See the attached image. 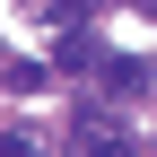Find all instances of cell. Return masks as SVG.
Segmentation results:
<instances>
[{
    "mask_svg": "<svg viewBox=\"0 0 157 157\" xmlns=\"http://www.w3.org/2000/svg\"><path fill=\"white\" fill-rule=\"evenodd\" d=\"M105 87H113V96H140V87H148V61L113 52V61H105Z\"/></svg>",
    "mask_w": 157,
    "mask_h": 157,
    "instance_id": "obj_1",
    "label": "cell"
},
{
    "mask_svg": "<svg viewBox=\"0 0 157 157\" xmlns=\"http://www.w3.org/2000/svg\"><path fill=\"white\" fill-rule=\"evenodd\" d=\"M0 78H9L17 96H44V61H9V70H0Z\"/></svg>",
    "mask_w": 157,
    "mask_h": 157,
    "instance_id": "obj_2",
    "label": "cell"
},
{
    "mask_svg": "<svg viewBox=\"0 0 157 157\" xmlns=\"http://www.w3.org/2000/svg\"><path fill=\"white\" fill-rule=\"evenodd\" d=\"M0 157H35V131H0Z\"/></svg>",
    "mask_w": 157,
    "mask_h": 157,
    "instance_id": "obj_3",
    "label": "cell"
},
{
    "mask_svg": "<svg viewBox=\"0 0 157 157\" xmlns=\"http://www.w3.org/2000/svg\"><path fill=\"white\" fill-rule=\"evenodd\" d=\"M96 157H131V148H122V140H96Z\"/></svg>",
    "mask_w": 157,
    "mask_h": 157,
    "instance_id": "obj_4",
    "label": "cell"
},
{
    "mask_svg": "<svg viewBox=\"0 0 157 157\" xmlns=\"http://www.w3.org/2000/svg\"><path fill=\"white\" fill-rule=\"evenodd\" d=\"M131 9H148V17H157V0H131Z\"/></svg>",
    "mask_w": 157,
    "mask_h": 157,
    "instance_id": "obj_5",
    "label": "cell"
}]
</instances>
